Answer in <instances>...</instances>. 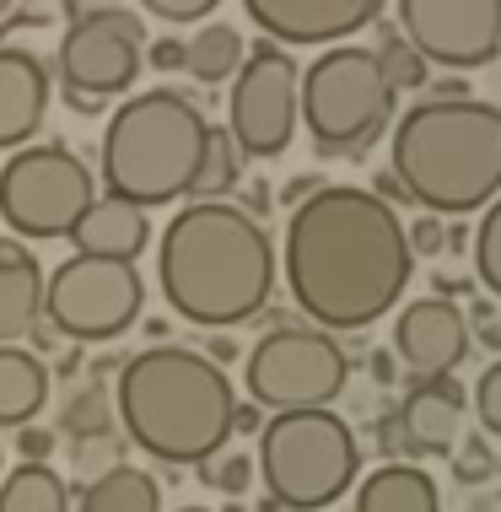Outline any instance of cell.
<instances>
[{
	"label": "cell",
	"mask_w": 501,
	"mask_h": 512,
	"mask_svg": "<svg viewBox=\"0 0 501 512\" xmlns=\"http://www.w3.org/2000/svg\"><path fill=\"white\" fill-rule=\"evenodd\" d=\"M469 259H475V275L485 281V292L501 297V195L485 205L480 227L469 232Z\"/></svg>",
	"instance_id": "cell-28"
},
{
	"label": "cell",
	"mask_w": 501,
	"mask_h": 512,
	"mask_svg": "<svg viewBox=\"0 0 501 512\" xmlns=\"http://www.w3.org/2000/svg\"><path fill=\"white\" fill-rule=\"evenodd\" d=\"M17 453H22V464H49L54 432L49 426H17Z\"/></svg>",
	"instance_id": "cell-35"
},
{
	"label": "cell",
	"mask_w": 501,
	"mask_h": 512,
	"mask_svg": "<svg viewBox=\"0 0 501 512\" xmlns=\"http://www.w3.org/2000/svg\"><path fill=\"white\" fill-rule=\"evenodd\" d=\"M243 11L281 49H334L378 22L383 0H243Z\"/></svg>",
	"instance_id": "cell-14"
},
{
	"label": "cell",
	"mask_w": 501,
	"mask_h": 512,
	"mask_svg": "<svg viewBox=\"0 0 501 512\" xmlns=\"http://www.w3.org/2000/svg\"><path fill=\"white\" fill-rule=\"evenodd\" d=\"M49 22H76V6L71 0H11V11L0 17V44H6L11 33H22V27H49Z\"/></svg>",
	"instance_id": "cell-30"
},
{
	"label": "cell",
	"mask_w": 501,
	"mask_h": 512,
	"mask_svg": "<svg viewBox=\"0 0 501 512\" xmlns=\"http://www.w3.org/2000/svg\"><path fill=\"white\" fill-rule=\"evenodd\" d=\"M469 512H501V507L491 502V496H475V507H469Z\"/></svg>",
	"instance_id": "cell-48"
},
{
	"label": "cell",
	"mask_w": 501,
	"mask_h": 512,
	"mask_svg": "<svg viewBox=\"0 0 501 512\" xmlns=\"http://www.w3.org/2000/svg\"><path fill=\"white\" fill-rule=\"evenodd\" d=\"M469 340H480L485 351H496V356H501V313H496V318H485V324H475V329H469Z\"/></svg>",
	"instance_id": "cell-38"
},
{
	"label": "cell",
	"mask_w": 501,
	"mask_h": 512,
	"mask_svg": "<svg viewBox=\"0 0 501 512\" xmlns=\"http://www.w3.org/2000/svg\"><path fill=\"white\" fill-rule=\"evenodd\" d=\"M194 469H200V480H205L211 491H221L227 502H238V496L254 486V459H248V453H232V448L211 453V459L194 464Z\"/></svg>",
	"instance_id": "cell-29"
},
{
	"label": "cell",
	"mask_w": 501,
	"mask_h": 512,
	"mask_svg": "<svg viewBox=\"0 0 501 512\" xmlns=\"http://www.w3.org/2000/svg\"><path fill=\"white\" fill-rule=\"evenodd\" d=\"M491 475H496V448L485 442V432L464 437V448L453 453V480L458 486H485Z\"/></svg>",
	"instance_id": "cell-31"
},
{
	"label": "cell",
	"mask_w": 501,
	"mask_h": 512,
	"mask_svg": "<svg viewBox=\"0 0 501 512\" xmlns=\"http://www.w3.org/2000/svg\"><path fill=\"white\" fill-rule=\"evenodd\" d=\"M313 189H324V184H318V178H308V173H302V178H291V184L281 189V200L291 205V211H297V205H302V200H308V195H313Z\"/></svg>",
	"instance_id": "cell-39"
},
{
	"label": "cell",
	"mask_w": 501,
	"mask_h": 512,
	"mask_svg": "<svg viewBox=\"0 0 501 512\" xmlns=\"http://www.w3.org/2000/svg\"><path fill=\"white\" fill-rule=\"evenodd\" d=\"M205 356H211L216 367H227L232 356H238V340H232V335H211V345H205Z\"/></svg>",
	"instance_id": "cell-40"
},
{
	"label": "cell",
	"mask_w": 501,
	"mask_h": 512,
	"mask_svg": "<svg viewBox=\"0 0 501 512\" xmlns=\"http://www.w3.org/2000/svg\"><path fill=\"white\" fill-rule=\"evenodd\" d=\"M399 38L442 71H480L501 54V0H399Z\"/></svg>",
	"instance_id": "cell-13"
},
{
	"label": "cell",
	"mask_w": 501,
	"mask_h": 512,
	"mask_svg": "<svg viewBox=\"0 0 501 512\" xmlns=\"http://www.w3.org/2000/svg\"><path fill=\"white\" fill-rule=\"evenodd\" d=\"M205 135L211 119L200 103L173 87H146L130 92L103 130V151H97V173H103V195L124 205H173L178 195L194 189L205 157Z\"/></svg>",
	"instance_id": "cell-5"
},
{
	"label": "cell",
	"mask_w": 501,
	"mask_h": 512,
	"mask_svg": "<svg viewBox=\"0 0 501 512\" xmlns=\"http://www.w3.org/2000/svg\"><path fill=\"white\" fill-rule=\"evenodd\" d=\"M232 378L205 351L146 345L119 367L114 421L141 453L162 464H205L232 437Z\"/></svg>",
	"instance_id": "cell-3"
},
{
	"label": "cell",
	"mask_w": 501,
	"mask_h": 512,
	"mask_svg": "<svg viewBox=\"0 0 501 512\" xmlns=\"http://www.w3.org/2000/svg\"><path fill=\"white\" fill-rule=\"evenodd\" d=\"M60 432L76 437V442H92V437H114V399H108L103 383H87V389H76L65 399L60 410Z\"/></svg>",
	"instance_id": "cell-26"
},
{
	"label": "cell",
	"mask_w": 501,
	"mask_h": 512,
	"mask_svg": "<svg viewBox=\"0 0 501 512\" xmlns=\"http://www.w3.org/2000/svg\"><path fill=\"white\" fill-rule=\"evenodd\" d=\"M270 200H275V195H270V184H248V205H243V211L259 221L264 211H270Z\"/></svg>",
	"instance_id": "cell-42"
},
{
	"label": "cell",
	"mask_w": 501,
	"mask_h": 512,
	"mask_svg": "<svg viewBox=\"0 0 501 512\" xmlns=\"http://www.w3.org/2000/svg\"><path fill=\"white\" fill-rule=\"evenodd\" d=\"M297 60L259 38L254 49L243 54L238 76H232V103H227V135L238 146V157H281L297 135Z\"/></svg>",
	"instance_id": "cell-11"
},
{
	"label": "cell",
	"mask_w": 501,
	"mask_h": 512,
	"mask_svg": "<svg viewBox=\"0 0 501 512\" xmlns=\"http://www.w3.org/2000/svg\"><path fill=\"white\" fill-rule=\"evenodd\" d=\"M372 189H378V200H383V205H394V200L405 205V189H399V178H394V173H378V184H372Z\"/></svg>",
	"instance_id": "cell-44"
},
{
	"label": "cell",
	"mask_w": 501,
	"mask_h": 512,
	"mask_svg": "<svg viewBox=\"0 0 501 512\" xmlns=\"http://www.w3.org/2000/svg\"><path fill=\"white\" fill-rule=\"evenodd\" d=\"M60 98H65V108H76V114H87V119H97V114H103V98H81V92H60Z\"/></svg>",
	"instance_id": "cell-43"
},
{
	"label": "cell",
	"mask_w": 501,
	"mask_h": 512,
	"mask_svg": "<svg viewBox=\"0 0 501 512\" xmlns=\"http://www.w3.org/2000/svg\"><path fill=\"white\" fill-rule=\"evenodd\" d=\"M442 221L437 216H421V221H410L405 227V243H410V254H442Z\"/></svg>",
	"instance_id": "cell-36"
},
{
	"label": "cell",
	"mask_w": 501,
	"mask_h": 512,
	"mask_svg": "<svg viewBox=\"0 0 501 512\" xmlns=\"http://www.w3.org/2000/svg\"><path fill=\"white\" fill-rule=\"evenodd\" d=\"M372 432H378V453L388 464H415V459H421L415 442H410V432H405V421H399V410H383Z\"/></svg>",
	"instance_id": "cell-32"
},
{
	"label": "cell",
	"mask_w": 501,
	"mask_h": 512,
	"mask_svg": "<svg viewBox=\"0 0 501 512\" xmlns=\"http://www.w3.org/2000/svg\"><path fill=\"white\" fill-rule=\"evenodd\" d=\"M97 178L65 141H33L0 168V221L11 238H65L92 205Z\"/></svg>",
	"instance_id": "cell-9"
},
{
	"label": "cell",
	"mask_w": 501,
	"mask_h": 512,
	"mask_svg": "<svg viewBox=\"0 0 501 512\" xmlns=\"http://www.w3.org/2000/svg\"><path fill=\"white\" fill-rule=\"evenodd\" d=\"M351 512H442V496L421 464H383L356 486Z\"/></svg>",
	"instance_id": "cell-20"
},
{
	"label": "cell",
	"mask_w": 501,
	"mask_h": 512,
	"mask_svg": "<svg viewBox=\"0 0 501 512\" xmlns=\"http://www.w3.org/2000/svg\"><path fill=\"white\" fill-rule=\"evenodd\" d=\"M394 356L410 367V383L421 378H453L469 356V324L464 308L448 297H415L399 308L394 324Z\"/></svg>",
	"instance_id": "cell-15"
},
{
	"label": "cell",
	"mask_w": 501,
	"mask_h": 512,
	"mask_svg": "<svg viewBox=\"0 0 501 512\" xmlns=\"http://www.w3.org/2000/svg\"><path fill=\"white\" fill-rule=\"evenodd\" d=\"M216 6L221 0H141V11L157 22H205Z\"/></svg>",
	"instance_id": "cell-34"
},
{
	"label": "cell",
	"mask_w": 501,
	"mask_h": 512,
	"mask_svg": "<svg viewBox=\"0 0 501 512\" xmlns=\"http://www.w3.org/2000/svg\"><path fill=\"white\" fill-rule=\"evenodd\" d=\"M243 178V157L238 146H232L227 124H211V135H205V157H200V173H194V200H227L232 189H238Z\"/></svg>",
	"instance_id": "cell-25"
},
{
	"label": "cell",
	"mask_w": 501,
	"mask_h": 512,
	"mask_svg": "<svg viewBox=\"0 0 501 512\" xmlns=\"http://www.w3.org/2000/svg\"><path fill=\"white\" fill-rule=\"evenodd\" d=\"M394 87L361 44H334L297 81V119L308 124L318 157H367L394 124Z\"/></svg>",
	"instance_id": "cell-7"
},
{
	"label": "cell",
	"mask_w": 501,
	"mask_h": 512,
	"mask_svg": "<svg viewBox=\"0 0 501 512\" xmlns=\"http://www.w3.org/2000/svg\"><path fill=\"white\" fill-rule=\"evenodd\" d=\"M221 512H243V507H238V502H227V507H221Z\"/></svg>",
	"instance_id": "cell-49"
},
{
	"label": "cell",
	"mask_w": 501,
	"mask_h": 512,
	"mask_svg": "<svg viewBox=\"0 0 501 512\" xmlns=\"http://www.w3.org/2000/svg\"><path fill=\"white\" fill-rule=\"evenodd\" d=\"M178 512H211V507H178Z\"/></svg>",
	"instance_id": "cell-50"
},
{
	"label": "cell",
	"mask_w": 501,
	"mask_h": 512,
	"mask_svg": "<svg viewBox=\"0 0 501 512\" xmlns=\"http://www.w3.org/2000/svg\"><path fill=\"white\" fill-rule=\"evenodd\" d=\"M141 308H146V281L135 265L71 254L54 270H44V318L54 335L71 345L119 340L141 318Z\"/></svg>",
	"instance_id": "cell-10"
},
{
	"label": "cell",
	"mask_w": 501,
	"mask_h": 512,
	"mask_svg": "<svg viewBox=\"0 0 501 512\" xmlns=\"http://www.w3.org/2000/svg\"><path fill=\"white\" fill-rule=\"evenodd\" d=\"M302 324L313 329H367L399 308L415 270L405 221L372 189L324 184L291 211L281 265Z\"/></svg>",
	"instance_id": "cell-1"
},
{
	"label": "cell",
	"mask_w": 501,
	"mask_h": 512,
	"mask_svg": "<svg viewBox=\"0 0 501 512\" xmlns=\"http://www.w3.org/2000/svg\"><path fill=\"white\" fill-rule=\"evenodd\" d=\"M243 383L254 394V410H329L351 383V356L329 329L291 318V324H275L270 335L254 340Z\"/></svg>",
	"instance_id": "cell-8"
},
{
	"label": "cell",
	"mask_w": 501,
	"mask_h": 512,
	"mask_svg": "<svg viewBox=\"0 0 501 512\" xmlns=\"http://www.w3.org/2000/svg\"><path fill=\"white\" fill-rule=\"evenodd\" d=\"M496 475H501V453H496Z\"/></svg>",
	"instance_id": "cell-52"
},
{
	"label": "cell",
	"mask_w": 501,
	"mask_h": 512,
	"mask_svg": "<svg viewBox=\"0 0 501 512\" xmlns=\"http://www.w3.org/2000/svg\"><path fill=\"white\" fill-rule=\"evenodd\" d=\"M399 421L415 442V453H448L458 442V426H464V383L458 378H421L410 383V394L399 399Z\"/></svg>",
	"instance_id": "cell-18"
},
{
	"label": "cell",
	"mask_w": 501,
	"mask_h": 512,
	"mask_svg": "<svg viewBox=\"0 0 501 512\" xmlns=\"http://www.w3.org/2000/svg\"><path fill=\"white\" fill-rule=\"evenodd\" d=\"M243 54H248V44L232 22H200L184 38V71L200 81V87H221V81L238 76Z\"/></svg>",
	"instance_id": "cell-22"
},
{
	"label": "cell",
	"mask_w": 501,
	"mask_h": 512,
	"mask_svg": "<svg viewBox=\"0 0 501 512\" xmlns=\"http://www.w3.org/2000/svg\"><path fill=\"white\" fill-rule=\"evenodd\" d=\"M54 372H60V378H71V372H81V345H71V351H65L60 362H54Z\"/></svg>",
	"instance_id": "cell-46"
},
{
	"label": "cell",
	"mask_w": 501,
	"mask_h": 512,
	"mask_svg": "<svg viewBox=\"0 0 501 512\" xmlns=\"http://www.w3.org/2000/svg\"><path fill=\"white\" fill-rule=\"evenodd\" d=\"M259 480L275 507L324 512L356 486L361 448L345 415L334 410H286L259 426Z\"/></svg>",
	"instance_id": "cell-6"
},
{
	"label": "cell",
	"mask_w": 501,
	"mask_h": 512,
	"mask_svg": "<svg viewBox=\"0 0 501 512\" xmlns=\"http://www.w3.org/2000/svg\"><path fill=\"white\" fill-rule=\"evenodd\" d=\"M264 426V415L254 405H232V432H259Z\"/></svg>",
	"instance_id": "cell-41"
},
{
	"label": "cell",
	"mask_w": 501,
	"mask_h": 512,
	"mask_svg": "<svg viewBox=\"0 0 501 512\" xmlns=\"http://www.w3.org/2000/svg\"><path fill=\"white\" fill-rule=\"evenodd\" d=\"M146 60H151V71H184V38H157V44H146Z\"/></svg>",
	"instance_id": "cell-37"
},
{
	"label": "cell",
	"mask_w": 501,
	"mask_h": 512,
	"mask_svg": "<svg viewBox=\"0 0 501 512\" xmlns=\"http://www.w3.org/2000/svg\"><path fill=\"white\" fill-rule=\"evenodd\" d=\"M475 415H480V432L501 437V362H491L475 383Z\"/></svg>",
	"instance_id": "cell-33"
},
{
	"label": "cell",
	"mask_w": 501,
	"mask_h": 512,
	"mask_svg": "<svg viewBox=\"0 0 501 512\" xmlns=\"http://www.w3.org/2000/svg\"><path fill=\"white\" fill-rule=\"evenodd\" d=\"M71 6H76V17H87V11H114L124 0H71Z\"/></svg>",
	"instance_id": "cell-47"
},
{
	"label": "cell",
	"mask_w": 501,
	"mask_h": 512,
	"mask_svg": "<svg viewBox=\"0 0 501 512\" xmlns=\"http://www.w3.org/2000/svg\"><path fill=\"white\" fill-rule=\"evenodd\" d=\"M0 512H71V491L49 464H17L0 480Z\"/></svg>",
	"instance_id": "cell-24"
},
{
	"label": "cell",
	"mask_w": 501,
	"mask_h": 512,
	"mask_svg": "<svg viewBox=\"0 0 501 512\" xmlns=\"http://www.w3.org/2000/svg\"><path fill=\"white\" fill-rule=\"evenodd\" d=\"M146 60V22L135 11H87L60 33L54 49V76L60 92H81V98H119L135 87Z\"/></svg>",
	"instance_id": "cell-12"
},
{
	"label": "cell",
	"mask_w": 501,
	"mask_h": 512,
	"mask_svg": "<svg viewBox=\"0 0 501 512\" xmlns=\"http://www.w3.org/2000/svg\"><path fill=\"white\" fill-rule=\"evenodd\" d=\"M157 281L184 324L232 335V324L270 308L275 243L243 205L189 200L157 238Z\"/></svg>",
	"instance_id": "cell-2"
},
{
	"label": "cell",
	"mask_w": 501,
	"mask_h": 512,
	"mask_svg": "<svg viewBox=\"0 0 501 512\" xmlns=\"http://www.w3.org/2000/svg\"><path fill=\"white\" fill-rule=\"evenodd\" d=\"M76 512H162V486L141 464H114L87 480Z\"/></svg>",
	"instance_id": "cell-23"
},
{
	"label": "cell",
	"mask_w": 501,
	"mask_h": 512,
	"mask_svg": "<svg viewBox=\"0 0 501 512\" xmlns=\"http://www.w3.org/2000/svg\"><path fill=\"white\" fill-rule=\"evenodd\" d=\"M44 318V265L22 238H0V345H17Z\"/></svg>",
	"instance_id": "cell-19"
},
{
	"label": "cell",
	"mask_w": 501,
	"mask_h": 512,
	"mask_svg": "<svg viewBox=\"0 0 501 512\" xmlns=\"http://www.w3.org/2000/svg\"><path fill=\"white\" fill-rule=\"evenodd\" d=\"M399 189L426 216H469L501 195V108L485 98L410 103L394 124Z\"/></svg>",
	"instance_id": "cell-4"
},
{
	"label": "cell",
	"mask_w": 501,
	"mask_h": 512,
	"mask_svg": "<svg viewBox=\"0 0 501 512\" xmlns=\"http://www.w3.org/2000/svg\"><path fill=\"white\" fill-rule=\"evenodd\" d=\"M49 405V367L22 345H0V426H33Z\"/></svg>",
	"instance_id": "cell-21"
},
{
	"label": "cell",
	"mask_w": 501,
	"mask_h": 512,
	"mask_svg": "<svg viewBox=\"0 0 501 512\" xmlns=\"http://www.w3.org/2000/svg\"><path fill=\"white\" fill-rule=\"evenodd\" d=\"M372 372H378V383H394V378H399L394 351H378V356H372Z\"/></svg>",
	"instance_id": "cell-45"
},
{
	"label": "cell",
	"mask_w": 501,
	"mask_h": 512,
	"mask_svg": "<svg viewBox=\"0 0 501 512\" xmlns=\"http://www.w3.org/2000/svg\"><path fill=\"white\" fill-rule=\"evenodd\" d=\"M49 114V71L33 49L0 44V151L33 146Z\"/></svg>",
	"instance_id": "cell-16"
},
{
	"label": "cell",
	"mask_w": 501,
	"mask_h": 512,
	"mask_svg": "<svg viewBox=\"0 0 501 512\" xmlns=\"http://www.w3.org/2000/svg\"><path fill=\"white\" fill-rule=\"evenodd\" d=\"M76 243V254L92 259H119V265H135L141 248L151 243V221L141 205H124L114 195H92V205L76 216V227L65 232Z\"/></svg>",
	"instance_id": "cell-17"
},
{
	"label": "cell",
	"mask_w": 501,
	"mask_h": 512,
	"mask_svg": "<svg viewBox=\"0 0 501 512\" xmlns=\"http://www.w3.org/2000/svg\"><path fill=\"white\" fill-rule=\"evenodd\" d=\"M378 54V65H383V81L388 87H394V98L399 92H426V81H431V65L421 60V54H415L405 38L394 33V27H383V44L372 49Z\"/></svg>",
	"instance_id": "cell-27"
},
{
	"label": "cell",
	"mask_w": 501,
	"mask_h": 512,
	"mask_svg": "<svg viewBox=\"0 0 501 512\" xmlns=\"http://www.w3.org/2000/svg\"><path fill=\"white\" fill-rule=\"evenodd\" d=\"M6 11H11V0H0V17H6Z\"/></svg>",
	"instance_id": "cell-51"
}]
</instances>
